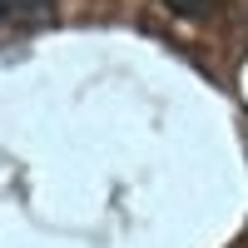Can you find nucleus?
<instances>
[{"mask_svg": "<svg viewBox=\"0 0 248 248\" xmlns=\"http://www.w3.org/2000/svg\"><path fill=\"white\" fill-rule=\"evenodd\" d=\"M50 20H55V0H0V25L40 30Z\"/></svg>", "mask_w": 248, "mask_h": 248, "instance_id": "obj_1", "label": "nucleus"}, {"mask_svg": "<svg viewBox=\"0 0 248 248\" xmlns=\"http://www.w3.org/2000/svg\"><path fill=\"white\" fill-rule=\"evenodd\" d=\"M159 5H169L174 15H209L214 0H159Z\"/></svg>", "mask_w": 248, "mask_h": 248, "instance_id": "obj_2", "label": "nucleus"}]
</instances>
